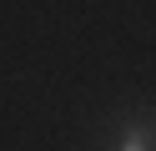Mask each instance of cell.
Masks as SVG:
<instances>
[{"mask_svg":"<svg viewBox=\"0 0 156 151\" xmlns=\"http://www.w3.org/2000/svg\"><path fill=\"white\" fill-rule=\"evenodd\" d=\"M106 151H156V141H151V116L126 121V126L111 136V146H106Z\"/></svg>","mask_w":156,"mask_h":151,"instance_id":"cell-1","label":"cell"}]
</instances>
